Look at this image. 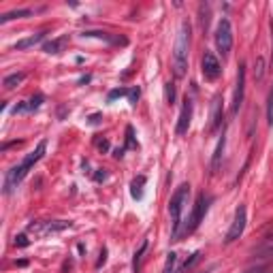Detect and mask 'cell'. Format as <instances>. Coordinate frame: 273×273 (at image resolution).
I'll use <instances>...</instances> for the list:
<instances>
[{"instance_id": "obj_1", "label": "cell", "mask_w": 273, "mask_h": 273, "mask_svg": "<svg viewBox=\"0 0 273 273\" xmlns=\"http://www.w3.org/2000/svg\"><path fill=\"white\" fill-rule=\"evenodd\" d=\"M45 150H47V141H38V146L34 148V152H30V154L22 160V162L18 166H13L9 173H6V180H4V194H11V192L15 190L22 184V180L28 175V171L32 166H34L38 160H41L45 156Z\"/></svg>"}, {"instance_id": "obj_2", "label": "cell", "mask_w": 273, "mask_h": 273, "mask_svg": "<svg viewBox=\"0 0 273 273\" xmlns=\"http://www.w3.org/2000/svg\"><path fill=\"white\" fill-rule=\"evenodd\" d=\"M188 54H190V24L182 22L178 38H175V47H173V73L178 79H182L186 75Z\"/></svg>"}, {"instance_id": "obj_3", "label": "cell", "mask_w": 273, "mask_h": 273, "mask_svg": "<svg viewBox=\"0 0 273 273\" xmlns=\"http://www.w3.org/2000/svg\"><path fill=\"white\" fill-rule=\"evenodd\" d=\"M188 198H190V184H182V186L175 190L171 200H168V214H171V220H173V232H171L173 242H180L182 216H184V210H186V205H188Z\"/></svg>"}, {"instance_id": "obj_4", "label": "cell", "mask_w": 273, "mask_h": 273, "mask_svg": "<svg viewBox=\"0 0 273 273\" xmlns=\"http://www.w3.org/2000/svg\"><path fill=\"white\" fill-rule=\"evenodd\" d=\"M210 196L205 194V192H200V194L196 196V200H194V207H192V214H190V218H188V222H186V226H184V235H192L196 228H198V224L203 222V218H205V214H207V207H210Z\"/></svg>"}, {"instance_id": "obj_5", "label": "cell", "mask_w": 273, "mask_h": 273, "mask_svg": "<svg viewBox=\"0 0 273 273\" xmlns=\"http://www.w3.org/2000/svg\"><path fill=\"white\" fill-rule=\"evenodd\" d=\"M216 47L222 54V58H226L232 50V26L228 18H222L216 26Z\"/></svg>"}, {"instance_id": "obj_6", "label": "cell", "mask_w": 273, "mask_h": 273, "mask_svg": "<svg viewBox=\"0 0 273 273\" xmlns=\"http://www.w3.org/2000/svg\"><path fill=\"white\" fill-rule=\"evenodd\" d=\"M70 226H73V224L66 222V220H47V222H32V224H28V230L36 232V235H41V237H47V235H54V232L66 230Z\"/></svg>"}, {"instance_id": "obj_7", "label": "cell", "mask_w": 273, "mask_h": 273, "mask_svg": "<svg viewBox=\"0 0 273 273\" xmlns=\"http://www.w3.org/2000/svg\"><path fill=\"white\" fill-rule=\"evenodd\" d=\"M246 222H248V212H246V205H239L237 210H235V218H232V224H230V228H228V232H226V239H224V242H226V244L237 242V239L244 235Z\"/></svg>"}, {"instance_id": "obj_8", "label": "cell", "mask_w": 273, "mask_h": 273, "mask_svg": "<svg viewBox=\"0 0 273 273\" xmlns=\"http://www.w3.org/2000/svg\"><path fill=\"white\" fill-rule=\"evenodd\" d=\"M244 96H246V64H239L237 70V84H235V92H232V105H230V114L237 116L239 109L244 105Z\"/></svg>"}, {"instance_id": "obj_9", "label": "cell", "mask_w": 273, "mask_h": 273, "mask_svg": "<svg viewBox=\"0 0 273 273\" xmlns=\"http://www.w3.org/2000/svg\"><path fill=\"white\" fill-rule=\"evenodd\" d=\"M200 70H203V77L207 79V82H216V79L222 75V66H220L218 58L207 50L203 54V60H200Z\"/></svg>"}, {"instance_id": "obj_10", "label": "cell", "mask_w": 273, "mask_h": 273, "mask_svg": "<svg viewBox=\"0 0 273 273\" xmlns=\"http://www.w3.org/2000/svg\"><path fill=\"white\" fill-rule=\"evenodd\" d=\"M192 111H194L192 98H190V96H184L182 111H180V118H178V126H175V132H178V136H184V134L188 132L190 122H192Z\"/></svg>"}, {"instance_id": "obj_11", "label": "cell", "mask_w": 273, "mask_h": 273, "mask_svg": "<svg viewBox=\"0 0 273 273\" xmlns=\"http://www.w3.org/2000/svg\"><path fill=\"white\" fill-rule=\"evenodd\" d=\"M222 96L216 94L212 100V122H210V130H218L222 126V114H224V105H222Z\"/></svg>"}, {"instance_id": "obj_12", "label": "cell", "mask_w": 273, "mask_h": 273, "mask_svg": "<svg viewBox=\"0 0 273 273\" xmlns=\"http://www.w3.org/2000/svg\"><path fill=\"white\" fill-rule=\"evenodd\" d=\"M224 146H226V134L222 132L218 146H216V152H214V158H212V173H218L220 168V162H222V154H224Z\"/></svg>"}, {"instance_id": "obj_13", "label": "cell", "mask_w": 273, "mask_h": 273, "mask_svg": "<svg viewBox=\"0 0 273 273\" xmlns=\"http://www.w3.org/2000/svg\"><path fill=\"white\" fill-rule=\"evenodd\" d=\"M45 34H47V32H36V34L26 36V38H22V41H18L13 47H15V50H28V47H34V45H38V43L43 41Z\"/></svg>"}, {"instance_id": "obj_14", "label": "cell", "mask_w": 273, "mask_h": 273, "mask_svg": "<svg viewBox=\"0 0 273 273\" xmlns=\"http://www.w3.org/2000/svg\"><path fill=\"white\" fill-rule=\"evenodd\" d=\"M66 43H68V36L54 38V41H50V43L43 45V52H45V54H62L64 47H66Z\"/></svg>"}, {"instance_id": "obj_15", "label": "cell", "mask_w": 273, "mask_h": 273, "mask_svg": "<svg viewBox=\"0 0 273 273\" xmlns=\"http://www.w3.org/2000/svg\"><path fill=\"white\" fill-rule=\"evenodd\" d=\"M32 11L30 9H15V11H9V13H2L0 15V24H6L11 20H22V18H30Z\"/></svg>"}, {"instance_id": "obj_16", "label": "cell", "mask_w": 273, "mask_h": 273, "mask_svg": "<svg viewBox=\"0 0 273 273\" xmlns=\"http://www.w3.org/2000/svg\"><path fill=\"white\" fill-rule=\"evenodd\" d=\"M143 186H146V175H139V178L132 180V184H130V194H132V198H136V200L143 198Z\"/></svg>"}, {"instance_id": "obj_17", "label": "cell", "mask_w": 273, "mask_h": 273, "mask_svg": "<svg viewBox=\"0 0 273 273\" xmlns=\"http://www.w3.org/2000/svg\"><path fill=\"white\" fill-rule=\"evenodd\" d=\"M24 79H26V73H13V75H6L4 77V82H2V86H4V90H13V88H18Z\"/></svg>"}, {"instance_id": "obj_18", "label": "cell", "mask_w": 273, "mask_h": 273, "mask_svg": "<svg viewBox=\"0 0 273 273\" xmlns=\"http://www.w3.org/2000/svg\"><path fill=\"white\" fill-rule=\"evenodd\" d=\"M146 250H148V239L141 244L139 250L134 252V258H132V271H134V273L141 271V258H143V254H146Z\"/></svg>"}, {"instance_id": "obj_19", "label": "cell", "mask_w": 273, "mask_h": 273, "mask_svg": "<svg viewBox=\"0 0 273 273\" xmlns=\"http://www.w3.org/2000/svg\"><path fill=\"white\" fill-rule=\"evenodd\" d=\"M175 264H178V254H175V252H168V254H166V262H164L162 273H173Z\"/></svg>"}, {"instance_id": "obj_20", "label": "cell", "mask_w": 273, "mask_h": 273, "mask_svg": "<svg viewBox=\"0 0 273 273\" xmlns=\"http://www.w3.org/2000/svg\"><path fill=\"white\" fill-rule=\"evenodd\" d=\"M254 77H256V82H260V79L264 77V60H262V56H258V58H256V64H254Z\"/></svg>"}, {"instance_id": "obj_21", "label": "cell", "mask_w": 273, "mask_h": 273, "mask_svg": "<svg viewBox=\"0 0 273 273\" xmlns=\"http://www.w3.org/2000/svg\"><path fill=\"white\" fill-rule=\"evenodd\" d=\"M198 258H200V252L196 250L194 254H190V258H188L186 262H184V264H182V269H180L178 273H188V271H190V267H192V264H194V262H196Z\"/></svg>"}, {"instance_id": "obj_22", "label": "cell", "mask_w": 273, "mask_h": 273, "mask_svg": "<svg viewBox=\"0 0 273 273\" xmlns=\"http://www.w3.org/2000/svg\"><path fill=\"white\" fill-rule=\"evenodd\" d=\"M164 96H166V102H168V105H173V102H175V86H173L171 82L164 86Z\"/></svg>"}, {"instance_id": "obj_23", "label": "cell", "mask_w": 273, "mask_h": 273, "mask_svg": "<svg viewBox=\"0 0 273 273\" xmlns=\"http://www.w3.org/2000/svg\"><path fill=\"white\" fill-rule=\"evenodd\" d=\"M267 122L273 126V90L269 92V100H267Z\"/></svg>"}, {"instance_id": "obj_24", "label": "cell", "mask_w": 273, "mask_h": 273, "mask_svg": "<svg viewBox=\"0 0 273 273\" xmlns=\"http://www.w3.org/2000/svg\"><path fill=\"white\" fill-rule=\"evenodd\" d=\"M43 94H36V96H32V98H30V102H28V105H30V111H34V109H38V107H41L43 105Z\"/></svg>"}, {"instance_id": "obj_25", "label": "cell", "mask_w": 273, "mask_h": 273, "mask_svg": "<svg viewBox=\"0 0 273 273\" xmlns=\"http://www.w3.org/2000/svg\"><path fill=\"white\" fill-rule=\"evenodd\" d=\"M124 94H128V90H126V88H116V90H111V92H109V96H107V100L111 102V100H116V98H118V96H124Z\"/></svg>"}, {"instance_id": "obj_26", "label": "cell", "mask_w": 273, "mask_h": 273, "mask_svg": "<svg viewBox=\"0 0 273 273\" xmlns=\"http://www.w3.org/2000/svg\"><path fill=\"white\" fill-rule=\"evenodd\" d=\"M139 88H132V90H128V102H130V105L134 107L136 105V100H139Z\"/></svg>"}, {"instance_id": "obj_27", "label": "cell", "mask_w": 273, "mask_h": 273, "mask_svg": "<svg viewBox=\"0 0 273 273\" xmlns=\"http://www.w3.org/2000/svg\"><path fill=\"white\" fill-rule=\"evenodd\" d=\"M126 148H136L134 136H132V126H128V128H126Z\"/></svg>"}, {"instance_id": "obj_28", "label": "cell", "mask_w": 273, "mask_h": 273, "mask_svg": "<svg viewBox=\"0 0 273 273\" xmlns=\"http://www.w3.org/2000/svg\"><path fill=\"white\" fill-rule=\"evenodd\" d=\"M15 246H18V248H28L30 246L28 237L26 235H18V237H15Z\"/></svg>"}, {"instance_id": "obj_29", "label": "cell", "mask_w": 273, "mask_h": 273, "mask_svg": "<svg viewBox=\"0 0 273 273\" xmlns=\"http://www.w3.org/2000/svg\"><path fill=\"white\" fill-rule=\"evenodd\" d=\"M105 260H107V250H105V248H102V250H100V258H98V262H96V267H102V264H105Z\"/></svg>"}, {"instance_id": "obj_30", "label": "cell", "mask_w": 273, "mask_h": 273, "mask_svg": "<svg viewBox=\"0 0 273 273\" xmlns=\"http://www.w3.org/2000/svg\"><path fill=\"white\" fill-rule=\"evenodd\" d=\"M98 122H100V114H94V116L90 118V124H92V126H96Z\"/></svg>"}, {"instance_id": "obj_31", "label": "cell", "mask_w": 273, "mask_h": 273, "mask_svg": "<svg viewBox=\"0 0 273 273\" xmlns=\"http://www.w3.org/2000/svg\"><path fill=\"white\" fill-rule=\"evenodd\" d=\"M105 178H107L105 168H102V173H96V182H100V180H105Z\"/></svg>"}, {"instance_id": "obj_32", "label": "cell", "mask_w": 273, "mask_h": 273, "mask_svg": "<svg viewBox=\"0 0 273 273\" xmlns=\"http://www.w3.org/2000/svg\"><path fill=\"white\" fill-rule=\"evenodd\" d=\"M98 148H100V150H109V143H107V141H100Z\"/></svg>"}, {"instance_id": "obj_33", "label": "cell", "mask_w": 273, "mask_h": 273, "mask_svg": "<svg viewBox=\"0 0 273 273\" xmlns=\"http://www.w3.org/2000/svg\"><path fill=\"white\" fill-rule=\"evenodd\" d=\"M90 79H92L90 75H86V77H82V79H79V84H88V82H90Z\"/></svg>"}, {"instance_id": "obj_34", "label": "cell", "mask_w": 273, "mask_h": 273, "mask_svg": "<svg viewBox=\"0 0 273 273\" xmlns=\"http://www.w3.org/2000/svg\"><path fill=\"white\" fill-rule=\"evenodd\" d=\"M114 156H116V158H122V156H124V150H116Z\"/></svg>"}, {"instance_id": "obj_35", "label": "cell", "mask_w": 273, "mask_h": 273, "mask_svg": "<svg viewBox=\"0 0 273 273\" xmlns=\"http://www.w3.org/2000/svg\"><path fill=\"white\" fill-rule=\"evenodd\" d=\"M271 32H273V20H271ZM273 36V34H271ZM271 66H273V54H271Z\"/></svg>"}, {"instance_id": "obj_36", "label": "cell", "mask_w": 273, "mask_h": 273, "mask_svg": "<svg viewBox=\"0 0 273 273\" xmlns=\"http://www.w3.org/2000/svg\"><path fill=\"white\" fill-rule=\"evenodd\" d=\"M248 273H264L262 269H252V271H248Z\"/></svg>"}, {"instance_id": "obj_37", "label": "cell", "mask_w": 273, "mask_h": 273, "mask_svg": "<svg viewBox=\"0 0 273 273\" xmlns=\"http://www.w3.org/2000/svg\"><path fill=\"white\" fill-rule=\"evenodd\" d=\"M210 271H212V269H207V271H198V273H210Z\"/></svg>"}]
</instances>
